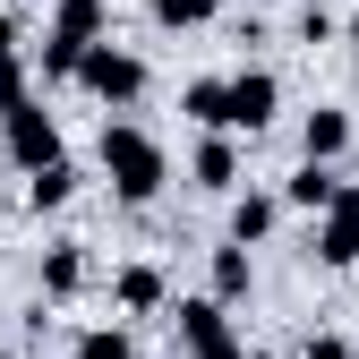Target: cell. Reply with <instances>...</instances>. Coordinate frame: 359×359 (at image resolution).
Wrapping results in <instances>:
<instances>
[{
	"instance_id": "6da1fadb",
	"label": "cell",
	"mask_w": 359,
	"mask_h": 359,
	"mask_svg": "<svg viewBox=\"0 0 359 359\" xmlns=\"http://www.w3.org/2000/svg\"><path fill=\"white\" fill-rule=\"evenodd\" d=\"M103 171H111V189L128 197V205H146L154 189H163V146L146 137V128H128V120H103Z\"/></svg>"
},
{
	"instance_id": "7a4b0ae2",
	"label": "cell",
	"mask_w": 359,
	"mask_h": 359,
	"mask_svg": "<svg viewBox=\"0 0 359 359\" xmlns=\"http://www.w3.org/2000/svg\"><path fill=\"white\" fill-rule=\"evenodd\" d=\"M95 34H103V0H60L52 43H43V69H52V77H77V60L95 52Z\"/></svg>"
},
{
	"instance_id": "3957f363",
	"label": "cell",
	"mask_w": 359,
	"mask_h": 359,
	"mask_svg": "<svg viewBox=\"0 0 359 359\" xmlns=\"http://www.w3.org/2000/svg\"><path fill=\"white\" fill-rule=\"evenodd\" d=\"M0 137H9V163L18 171H52L60 163V120L43 111V103H18L9 120H0Z\"/></svg>"
},
{
	"instance_id": "277c9868",
	"label": "cell",
	"mask_w": 359,
	"mask_h": 359,
	"mask_svg": "<svg viewBox=\"0 0 359 359\" xmlns=\"http://www.w3.org/2000/svg\"><path fill=\"white\" fill-rule=\"evenodd\" d=\"M77 86H86V95H103V103H137V95H146V60H137V52H111V43H95V52L77 60Z\"/></svg>"
},
{
	"instance_id": "5b68a950",
	"label": "cell",
	"mask_w": 359,
	"mask_h": 359,
	"mask_svg": "<svg viewBox=\"0 0 359 359\" xmlns=\"http://www.w3.org/2000/svg\"><path fill=\"white\" fill-rule=\"evenodd\" d=\"M283 103V86L265 77V69H240V77H222V128H265Z\"/></svg>"
},
{
	"instance_id": "8992f818",
	"label": "cell",
	"mask_w": 359,
	"mask_h": 359,
	"mask_svg": "<svg viewBox=\"0 0 359 359\" xmlns=\"http://www.w3.org/2000/svg\"><path fill=\"white\" fill-rule=\"evenodd\" d=\"M180 342H189V359H240V342H231V325H222L214 299H189V308H180Z\"/></svg>"
},
{
	"instance_id": "52a82bcc",
	"label": "cell",
	"mask_w": 359,
	"mask_h": 359,
	"mask_svg": "<svg viewBox=\"0 0 359 359\" xmlns=\"http://www.w3.org/2000/svg\"><path fill=\"white\" fill-rule=\"evenodd\" d=\"M317 257H325V265H351V257H359V189H351V180H342V197H334L325 222H317Z\"/></svg>"
},
{
	"instance_id": "ba28073f",
	"label": "cell",
	"mask_w": 359,
	"mask_h": 359,
	"mask_svg": "<svg viewBox=\"0 0 359 359\" xmlns=\"http://www.w3.org/2000/svg\"><path fill=\"white\" fill-rule=\"evenodd\" d=\"M342 146H351V120L342 111H317V120H308V163H334Z\"/></svg>"
},
{
	"instance_id": "9c48e42d",
	"label": "cell",
	"mask_w": 359,
	"mask_h": 359,
	"mask_svg": "<svg viewBox=\"0 0 359 359\" xmlns=\"http://www.w3.org/2000/svg\"><path fill=\"white\" fill-rule=\"evenodd\" d=\"M77 283H86V248H77V240H60L52 257H43V291H77Z\"/></svg>"
},
{
	"instance_id": "30bf717a",
	"label": "cell",
	"mask_w": 359,
	"mask_h": 359,
	"mask_svg": "<svg viewBox=\"0 0 359 359\" xmlns=\"http://www.w3.org/2000/svg\"><path fill=\"white\" fill-rule=\"evenodd\" d=\"M334 197H342V180H334V171H325V163H308V171H299V180H291V205H317V214H325V205H334Z\"/></svg>"
},
{
	"instance_id": "8fae6325",
	"label": "cell",
	"mask_w": 359,
	"mask_h": 359,
	"mask_svg": "<svg viewBox=\"0 0 359 359\" xmlns=\"http://www.w3.org/2000/svg\"><path fill=\"white\" fill-rule=\"evenodd\" d=\"M265 231H274V197H240V205H231V240L248 248V240H265Z\"/></svg>"
},
{
	"instance_id": "7c38bea8",
	"label": "cell",
	"mask_w": 359,
	"mask_h": 359,
	"mask_svg": "<svg viewBox=\"0 0 359 359\" xmlns=\"http://www.w3.org/2000/svg\"><path fill=\"white\" fill-rule=\"evenodd\" d=\"M197 180H205V189H231V180H240V154L222 146V137H214V146H197Z\"/></svg>"
},
{
	"instance_id": "4fadbf2b",
	"label": "cell",
	"mask_w": 359,
	"mask_h": 359,
	"mask_svg": "<svg viewBox=\"0 0 359 359\" xmlns=\"http://www.w3.org/2000/svg\"><path fill=\"white\" fill-rule=\"evenodd\" d=\"M26 197H34V205H69V197H77V171H69V163L34 171V189H26Z\"/></svg>"
},
{
	"instance_id": "5bb4252c",
	"label": "cell",
	"mask_w": 359,
	"mask_h": 359,
	"mask_svg": "<svg viewBox=\"0 0 359 359\" xmlns=\"http://www.w3.org/2000/svg\"><path fill=\"white\" fill-rule=\"evenodd\" d=\"M163 299V274H154V265H128V274H120V308H154Z\"/></svg>"
},
{
	"instance_id": "9a60e30c",
	"label": "cell",
	"mask_w": 359,
	"mask_h": 359,
	"mask_svg": "<svg viewBox=\"0 0 359 359\" xmlns=\"http://www.w3.org/2000/svg\"><path fill=\"white\" fill-rule=\"evenodd\" d=\"M240 291H248V257L222 248V257H214V299H240Z\"/></svg>"
},
{
	"instance_id": "2e32d148",
	"label": "cell",
	"mask_w": 359,
	"mask_h": 359,
	"mask_svg": "<svg viewBox=\"0 0 359 359\" xmlns=\"http://www.w3.org/2000/svg\"><path fill=\"white\" fill-rule=\"evenodd\" d=\"M189 120L222 128V77H197V86H189Z\"/></svg>"
},
{
	"instance_id": "e0dca14e",
	"label": "cell",
	"mask_w": 359,
	"mask_h": 359,
	"mask_svg": "<svg viewBox=\"0 0 359 359\" xmlns=\"http://www.w3.org/2000/svg\"><path fill=\"white\" fill-rule=\"evenodd\" d=\"M214 9H222V0H154V18H163V26H205Z\"/></svg>"
},
{
	"instance_id": "ac0fdd59",
	"label": "cell",
	"mask_w": 359,
	"mask_h": 359,
	"mask_svg": "<svg viewBox=\"0 0 359 359\" xmlns=\"http://www.w3.org/2000/svg\"><path fill=\"white\" fill-rule=\"evenodd\" d=\"M77 359H128V334L120 325H95V334L77 342Z\"/></svg>"
},
{
	"instance_id": "d6986e66",
	"label": "cell",
	"mask_w": 359,
	"mask_h": 359,
	"mask_svg": "<svg viewBox=\"0 0 359 359\" xmlns=\"http://www.w3.org/2000/svg\"><path fill=\"white\" fill-rule=\"evenodd\" d=\"M308 359H351V351H342L334 334H317V342H308Z\"/></svg>"
},
{
	"instance_id": "ffe728a7",
	"label": "cell",
	"mask_w": 359,
	"mask_h": 359,
	"mask_svg": "<svg viewBox=\"0 0 359 359\" xmlns=\"http://www.w3.org/2000/svg\"><path fill=\"white\" fill-rule=\"evenodd\" d=\"M0 60H18V18H0Z\"/></svg>"
},
{
	"instance_id": "44dd1931",
	"label": "cell",
	"mask_w": 359,
	"mask_h": 359,
	"mask_svg": "<svg viewBox=\"0 0 359 359\" xmlns=\"http://www.w3.org/2000/svg\"><path fill=\"white\" fill-rule=\"evenodd\" d=\"M351 52H359V18H351Z\"/></svg>"
}]
</instances>
